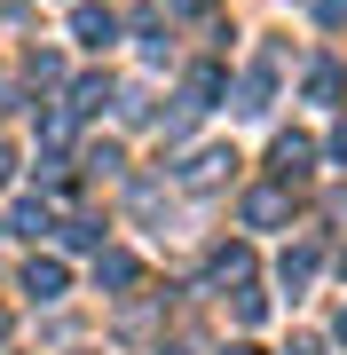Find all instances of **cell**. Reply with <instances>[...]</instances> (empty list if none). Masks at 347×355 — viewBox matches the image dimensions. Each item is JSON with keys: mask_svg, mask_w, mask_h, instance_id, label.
Returning <instances> with one entry per match:
<instances>
[{"mask_svg": "<svg viewBox=\"0 0 347 355\" xmlns=\"http://www.w3.org/2000/svg\"><path fill=\"white\" fill-rule=\"evenodd\" d=\"M339 340H347V308H339Z\"/></svg>", "mask_w": 347, "mask_h": 355, "instance_id": "14", "label": "cell"}, {"mask_svg": "<svg viewBox=\"0 0 347 355\" xmlns=\"http://www.w3.org/2000/svg\"><path fill=\"white\" fill-rule=\"evenodd\" d=\"M48 229V205H16V237H39Z\"/></svg>", "mask_w": 347, "mask_h": 355, "instance_id": "8", "label": "cell"}, {"mask_svg": "<svg viewBox=\"0 0 347 355\" xmlns=\"http://www.w3.org/2000/svg\"><path fill=\"white\" fill-rule=\"evenodd\" d=\"M308 158H316V142H308V135H284V142H276V174H284V182L308 174Z\"/></svg>", "mask_w": 347, "mask_h": 355, "instance_id": "1", "label": "cell"}, {"mask_svg": "<svg viewBox=\"0 0 347 355\" xmlns=\"http://www.w3.org/2000/svg\"><path fill=\"white\" fill-rule=\"evenodd\" d=\"M24 292H32V300H64V261H32L24 268Z\"/></svg>", "mask_w": 347, "mask_h": 355, "instance_id": "2", "label": "cell"}, {"mask_svg": "<svg viewBox=\"0 0 347 355\" xmlns=\"http://www.w3.org/2000/svg\"><path fill=\"white\" fill-rule=\"evenodd\" d=\"M0 340H8V316H0Z\"/></svg>", "mask_w": 347, "mask_h": 355, "instance_id": "16", "label": "cell"}, {"mask_svg": "<svg viewBox=\"0 0 347 355\" xmlns=\"http://www.w3.org/2000/svg\"><path fill=\"white\" fill-rule=\"evenodd\" d=\"M244 268H253V261H244V253H221V261H213V284H237Z\"/></svg>", "mask_w": 347, "mask_h": 355, "instance_id": "9", "label": "cell"}, {"mask_svg": "<svg viewBox=\"0 0 347 355\" xmlns=\"http://www.w3.org/2000/svg\"><path fill=\"white\" fill-rule=\"evenodd\" d=\"M95 277H103V284H134L142 268H134V253H103V261H95Z\"/></svg>", "mask_w": 347, "mask_h": 355, "instance_id": "6", "label": "cell"}, {"mask_svg": "<svg viewBox=\"0 0 347 355\" xmlns=\"http://www.w3.org/2000/svg\"><path fill=\"white\" fill-rule=\"evenodd\" d=\"M308 277H316V245H300V253H284V284L300 292V284H308Z\"/></svg>", "mask_w": 347, "mask_h": 355, "instance_id": "7", "label": "cell"}, {"mask_svg": "<svg viewBox=\"0 0 347 355\" xmlns=\"http://www.w3.org/2000/svg\"><path fill=\"white\" fill-rule=\"evenodd\" d=\"M8 174H16V158H8V150H0V182H8Z\"/></svg>", "mask_w": 347, "mask_h": 355, "instance_id": "13", "label": "cell"}, {"mask_svg": "<svg viewBox=\"0 0 347 355\" xmlns=\"http://www.w3.org/2000/svg\"><path fill=\"white\" fill-rule=\"evenodd\" d=\"M174 8H181V16H206V8H213V0H174Z\"/></svg>", "mask_w": 347, "mask_h": 355, "instance_id": "11", "label": "cell"}, {"mask_svg": "<svg viewBox=\"0 0 347 355\" xmlns=\"http://www.w3.org/2000/svg\"><path fill=\"white\" fill-rule=\"evenodd\" d=\"M71 32L87 40V48H111V32H118V16H111V8H79V16H71Z\"/></svg>", "mask_w": 347, "mask_h": 355, "instance_id": "3", "label": "cell"}, {"mask_svg": "<svg viewBox=\"0 0 347 355\" xmlns=\"http://www.w3.org/2000/svg\"><path fill=\"white\" fill-rule=\"evenodd\" d=\"M284 214H292V205H284V190H253V198H244V221H253V229H276Z\"/></svg>", "mask_w": 347, "mask_h": 355, "instance_id": "4", "label": "cell"}, {"mask_svg": "<svg viewBox=\"0 0 347 355\" xmlns=\"http://www.w3.org/2000/svg\"><path fill=\"white\" fill-rule=\"evenodd\" d=\"M229 355H260V347H229Z\"/></svg>", "mask_w": 347, "mask_h": 355, "instance_id": "15", "label": "cell"}, {"mask_svg": "<svg viewBox=\"0 0 347 355\" xmlns=\"http://www.w3.org/2000/svg\"><path fill=\"white\" fill-rule=\"evenodd\" d=\"M229 150H206V158H190V166H181V174H190V182H221V174H229Z\"/></svg>", "mask_w": 347, "mask_h": 355, "instance_id": "5", "label": "cell"}, {"mask_svg": "<svg viewBox=\"0 0 347 355\" xmlns=\"http://www.w3.org/2000/svg\"><path fill=\"white\" fill-rule=\"evenodd\" d=\"M332 158H347V119H339V135H332Z\"/></svg>", "mask_w": 347, "mask_h": 355, "instance_id": "12", "label": "cell"}, {"mask_svg": "<svg viewBox=\"0 0 347 355\" xmlns=\"http://www.w3.org/2000/svg\"><path fill=\"white\" fill-rule=\"evenodd\" d=\"M323 24H347V0H323Z\"/></svg>", "mask_w": 347, "mask_h": 355, "instance_id": "10", "label": "cell"}]
</instances>
